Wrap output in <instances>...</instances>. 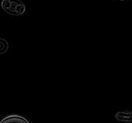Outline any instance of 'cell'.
Masks as SVG:
<instances>
[{"label":"cell","mask_w":132,"mask_h":123,"mask_svg":"<svg viewBox=\"0 0 132 123\" xmlns=\"http://www.w3.org/2000/svg\"><path fill=\"white\" fill-rule=\"evenodd\" d=\"M1 6L4 12L12 16H21L26 12L25 4L21 0H3Z\"/></svg>","instance_id":"6da1fadb"},{"label":"cell","mask_w":132,"mask_h":123,"mask_svg":"<svg viewBox=\"0 0 132 123\" xmlns=\"http://www.w3.org/2000/svg\"><path fill=\"white\" fill-rule=\"evenodd\" d=\"M1 123H29L26 118L18 115H11L4 117Z\"/></svg>","instance_id":"7a4b0ae2"},{"label":"cell","mask_w":132,"mask_h":123,"mask_svg":"<svg viewBox=\"0 0 132 123\" xmlns=\"http://www.w3.org/2000/svg\"><path fill=\"white\" fill-rule=\"evenodd\" d=\"M116 119L123 122H132V112H119L116 114Z\"/></svg>","instance_id":"3957f363"},{"label":"cell","mask_w":132,"mask_h":123,"mask_svg":"<svg viewBox=\"0 0 132 123\" xmlns=\"http://www.w3.org/2000/svg\"><path fill=\"white\" fill-rule=\"evenodd\" d=\"M8 49V43L6 39H0V53H4Z\"/></svg>","instance_id":"277c9868"},{"label":"cell","mask_w":132,"mask_h":123,"mask_svg":"<svg viewBox=\"0 0 132 123\" xmlns=\"http://www.w3.org/2000/svg\"><path fill=\"white\" fill-rule=\"evenodd\" d=\"M120 1H125V0H120Z\"/></svg>","instance_id":"5b68a950"}]
</instances>
